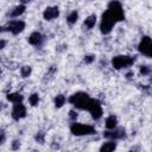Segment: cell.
<instances>
[{
  "label": "cell",
  "mask_w": 152,
  "mask_h": 152,
  "mask_svg": "<svg viewBox=\"0 0 152 152\" xmlns=\"http://www.w3.org/2000/svg\"><path fill=\"white\" fill-rule=\"evenodd\" d=\"M125 19V14H124V10L122 6L119 1H112L108 5V10L102 14V20L100 24V28L101 32L107 34L112 31L113 26L118 23Z\"/></svg>",
  "instance_id": "6da1fadb"
},
{
  "label": "cell",
  "mask_w": 152,
  "mask_h": 152,
  "mask_svg": "<svg viewBox=\"0 0 152 152\" xmlns=\"http://www.w3.org/2000/svg\"><path fill=\"white\" fill-rule=\"evenodd\" d=\"M89 100H90V97H89L88 94L80 91V93H76V94L71 95L70 99H69V102L72 103L78 109H87Z\"/></svg>",
  "instance_id": "7a4b0ae2"
},
{
  "label": "cell",
  "mask_w": 152,
  "mask_h": 152,
  "mask_svg": "<svg viewBox=\"0 0 152 152\" xmlns=\"http://www.w3.org/2000/svg\"><path fill=\"white\" fill-rule=\"evenodd\" d=\"M70 131L74 135H87V134H94L95 128L90 125H83V124H72L70 126Z\"/></svg>",
  "instance_id": "3957f363"
},
{
  "label": "cell",
  "mask_w": 152,
  "mask_h": 152,
  "mask_svg": "<svg viewBox=\"0 0 152 152\" xmlns=\"http://www.w3.org/2000/svg\"><path fill=\"white\" fill-rule=\"evenodd\" d=\"M135 58L131 56H116L112 59V64L115 69H122L126 66H131L134 63Z\"/></svg>",
  "instance_id": "277c9868"
},
{
  "label": "cell",
  "mask_w": 152,
  "mask_h": 152,
  "mask_svg": "<svg viewBox=\"0 0 152 152\" xmlns=\"http://www.w3.org/2000/svg\"><path fill=\"white\" fill-rule=\"evenodd\" d=\"M87 109L90 112L91 116H93L95 120H97V119H100V118L102 116V108H101V103H100L99 100L90 99Z\"/></svg>",
  "instance_id": "5b68a950"
},
{
  "label": "cell",
  "mask_w": 152,
  "mask_h": 152,
  "mask_svg": "<svg viewBox=\"0 0 152 152\" xmlns=\"http://www.w3.org/2000/svg\"><path fill=\"white\" fill-rule=\"evenodd\" d=\"M139 51L145 55L146 57H151L152 56V43H151V38L150 37H144L139 44Z\"/></svg>",
  "instance_id": "8992f818"
},
{
  "label": "cell",
  "mask_w": 152,
  "mask_h": 152,
  "mask_svg": "<svg viewBox=\"0 0 152 152\" xmlns=\"http://www.w3.org/2000/svg\"><path fill=\"white\" fill-rule=\"evenodd\" d=\"M25 115H26V108H25V106L21 102L14 103L13 109H12V118L14 120H19V119H23Z\"/></svg>",
  "instance_id": "52a82bcc"
},
{
  "label": "cell",
  "mask_w": 152,
  "mask_h": 152,
  "mask_svg": "<svg viewBox=\"0 0 152 152\" xmlns=\"http://www.w3.org/2000/svg\"><path fill=\"white\" fill-rule=\"evenodd\" d=\"M24 28H25V23H24V21H20V20L11 21V23L5 27L6 31H11L13 34H18V33H20Z\"/></svg>",
  "instance_id": "ba28073f"
},
{
  "label": "cell",
  "mask_w": 152,
  "mask_h": 152,
  "mask_svg": "<svg viewBox=\"0 0 152 152\" xmlns=\"http://www.w3.org/2000/svg\"><path fill=\"white\" fill-rule=\"evenodd\" d=\"M103 137L107 139H122L126 137V132L124 128H119V129H114L112 132H104Z\"/></svg>",
  "instance_id": "9c48e42d"
},
{
  "label": "cell",
  "mask_w": 152,
  "mask_h": 152,
  "mask_svg": "<svg viewBox=\"0 0 152 152\" xmlns=\"http://www.w3.org/2000/svg\"><path fill=\"white\" fill-rule=\"evenodd\" d=\"M59 15V10L57 6H53V7H48L44 13H43V17L45 20H52L55 18H57Z\"/></svg>",
  "instance_id": "30bf717a"
},
{
  "label": "cell",
  "mask_w": 152,
  "mask_h": 152,
  "mask_svg": "<svg viewBox=\"0 0 152 152\" xmlns=\"http://www.w3.org/2000/svg\"><path fill=\"white\" fill-rule=\"evenodd\" d=\"M43 42V36L39 32H33L28 37V43L32 45H40Z\"/></svg>",
  "instance_id": "8fae6325"
},
{
  "label": "cell",
  "mask_w": 152,
  "mask_h": 152,
  "mask_svg": "<svg viewBox=\"0 0 152 152\" xmlns=\"http://www.w3.org/2000/svg\"><path fill=\"white\" fill-rule=\"evenodd\" d=\"M24 11H25V5H18L11 12H8L7 15H10V17H19L20 14L24 13Z\"/></svg>",
  "instance_id": "7c38bea8"
},
{
  "label": "cell",
  "mask_w": 152,
  "mask_h": 152,
  "mask_svg": "<svg viewBox=\"0 0 152 152\" xmlns=\"http://www.w3.org/2000/svg\"><path fill=\"white\" fill-rule=\"evenodd\" d=\"M116 148V144L114 141H108V142H104L101 147H100V151L101 152H112Z\"/></svg>",
  "instance_id": "4fadbf2b"
},
{
  "label": "cell",
  "mask_w": 152,
  "mask_h": 152,
  "mask_svg": "<svg viewBox=\"0 0 152 152\" xmlns=\"http://www.w3.org/2000/svg\"><path fill=\"white\" fill-rule=\"evenodd\" d=\"M116 124H118V119L114 115H110L106 119V127L108 129H114L116 127Z\"/></svg>",
  "instance_id": "5bb4252c"
},
{
  "label": "cell",
  "mask_w": 152,
  "mask_h": 152,
  "mask_svg": "<svg viewBox=\"0 0 152 152\" xmlns=\"http://www.w3.org/2000/svg\"><path fill=\"white\" fill-rule=\"evenodd\" d=\"M95 23H96V15L95 14H91L89 15L86 20H84V26L87 28H93L95 26Z\"/></svg>",
  "instance_id": "9a60e30c"
},
{
  "label": "cell",
  "mask_w": 152,
  "mask_h": 152,
  "mask_svg": "<svg viewBox=\"0 0 152 152\" xmlns=\"http://www.w3.org/2000/svg\"><path fill=\"white\" fill-rule=\"evenodd\" d=\"M7 100L13 102V103H18L23 101V95H20L19 93H13V94H8L7 95Z\"/></svg>",
  "instance_id": "2e32d148"
},
{
  "label": "cell",
  "mask_w": 152,
  "mask_h": 152,
  "mask_svg": "<svg viewBox=\"0 0 152 152\" xmlns=\"http://www.w3.org/2000/svg\"><path fill=\"white\" fill-rule=\"evenodd\" d=\"M65 103V96L64 95H62V94H59V95H57L56 97H55V106L56 107H62L63 104Z\"/></svg>",
  "instance_id": "e0dca14e"
},
{
  "label": "cell",
  "mask_w": 152,
  "mask_h": 152,
  "mask_svg": "<svg viewBox=\"0 0 152 152\" xmlns=\"http://www.w3.org/2000/svg\"><path fill=\"white\" fill-rule=\"evenodd\" d=\"M77 18H78V13H77L76 11H74V12H71V13L68 15L66 20H68L69 24H75V23L77 21Z\"/></svg>",
  "instance_id": "ac0fdd59"
},
{
  "label": "cell",
  "mask_w": 152,
  "mask_h": 152,
  "mask_svg": "<svg viewBox=\"0 0 152 152\" xmlns=\"http://www.w3.org/2000/svg\"><path fill=\"white\" fill-rule=\"evenodd\" d=\"M20 74H21L23 77H28L30 74H31V66H28V65H24V66H21V69H20Z\"/></svg>",
  "instance_id": "d6986e66"
},
{
  "label": "cell",
  "mask_w": 152,
  "mask_h": 152,
  "mask_svg": "<svg viewBox=\"0 0 152 152\" xmlns=\"http://www.w3.org/2000/svg\"><path fill=\"white\" fill-rule=\"evenodd\" d=\"M28 102H30L32 106H37L38 102H39V96H38V94H32V95H30Z\"/></svg>",
  "instance_id": "ffe728a7"
},
{
  "label": "cell",
  "mask_w": 152,
  "mask_h": 152,
  "mask_svg": "<svg viewBox=\"0 0 152 152\" xmlns=\"http://www.w3.org/2000/svg\"><path fill=\"white\" fill-rule=\"evenodd\" d=\"M45 134H44V132H38L37 134H36V137H34V139H36V141L37 142H39V144H44V141H45Z\"/></svg>",
  "instance_id": "44dd1931"
},
{
  "label": "cell",
  "mask_w": 152,
  "mask_h": 152,
  "mask_svg": "<svg viewBox=\"0 0 152 152\" xmlns=\"http://www.w3.org/2000/svg\"><path fill=\"white\" fill-rule=\"evenodd\" d=\"M151 72V68L148 65H141L140 66V74L141 75H148Z\"/></svg>",
  "instance_id": "7402d4cb"
},
{
  "label": "cell",
  "mask_w": 152,
  "mask_h": 152,
  "mask_svg": "<svg viewBox=\"0 0 152 152\" xmlns=\"http://www.w3.org/2000/svg\"><path fill=\"white\" fill-rule=\"evenodd\" d=\"M94 58H95V57L90 55V56H86L83 61H84V63H86V64H90V63H91V62L94 61Z\"/></svg>",
  "instance_id": "603a6c76"
},
{
  "label": "cell",
  "mask_w": 152,
  "mask_h": 152,
  "mask_svg": "<svg viewBox=\"0 0 152 152\" xmlns=\"http://www.w3.org/2000/svg\"><path fill=\"white\" fill-rule=\"evenodd\" d=\"M69 118H70L71 120H76V118H77V113H76L75 110H70V112H69Z\"/></svg>",
  "instance_id": "cb8c5ba5"
},
{
  "label": "cell",
  "mask_w": 152,
  "mask_h": 152,
  "mask_svg": "<svg viewBox=\"0 0 152 152\" xmlns=\"http://www.w3.org/2000/svg\"><path fill=\"white\" fill-rule=\"evenodd\" d=\"M5 138H6L5 131H4V129H0V144H2V142L5 141Z\"/></svg>",
  "instance_id": "d4e9b609"
},
{
  "label": "cell",
  "mask_w": 152,
  "mask_h": 152,
  "mask_svg": "<svg viewBox=\"0 0 152 152\" xmlns=\"http://www.w3.org/2000/svg\"><path fill=\"white\" fill-rule=\"evenodd\" d=\"M19 146H20V142L18 140H14L13 144H12V148L13 150H17V148H19Z\"/></svg>",
  "instance_id": "484cf974"
},
{
  "label": "cell",
  "mask_w": 152,
  "mask_h": 152,
  "mask_svg": "<svg viewBox=\"0 0 152 152\" xmlns=\"http://www.w3.org/2000/svg\"><path fill=\"white\" fill-rule=\"evenodd\" d=\"M5 45H6V40H2V39H1V40H0V50L4 49Z\"/></svg>",
  "instance_id": "4316f807"
},
{
  "label": "cell",
  "mask_w": 152,
  "mask_h": 152,
  "mask_svg": "<svg viewBox=\"0 0 152 152\" xmlns=\"http://www.w3.org/2000/svg\"><path fill=\"white\" fill-rule=\"evenodd\" d=\"M132 76H133V72H132V71H131V72H128V74L126 75V77H127V78H131Z\"/></svg>",
  "instance_id": "83f0119b"
},
{
  "label": "cell",
  "mask_w": 152,
  "mask_h": 152,
  "mask_svg": "<svg viewBox=\"0 0 152 152\" xmlns=\"http://www.w3.org/2000/svg\"><path fill=\"white\" fill-rule=\"evenodd\" d=\"M23 4H25V2H28V1H31V0H20Z\"/></svg>",
  "instance_id": "f1b7e54d"
},
{
  "label": "cell",
  "mask_w": 152,
  "mask_h": 152,
  "mask_svg": "<svg viewBox=\"0 0 152 152\" xmlns=\"http://www.w3.org/2000/svg\"><path fill=\"white\" fill-rule=\"evenodd\" d=\"M0 75H1V70H0Z\"/></svg>",
  "instance_id": "f546056e"
}]
</instances>
